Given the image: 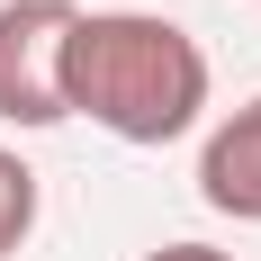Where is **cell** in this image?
<instances>
[{"instance_id": "obj_3", "label": "cell", "mask_w": 261, "mask_h": 261, "mask_svg": "<svg viewBox=\"0 0 261 261\" xmlns=\"http://www.w3.org/2000/svg\"><path fill=\"white\" fill-rule=\"evenodd\" d=\"M198 198L234 225H261V90L243 108H225L198 144Z\"/></svg>"}, {"instance_id": "obj_5", "label": "cell", "mask_w": 261, "mask_h": 261, "mask_svg": "<svg viewBox=\"0 0 261 261\" xmlns=\"http://www.w3.org/2000/svg\"><path fill=\"white\" fill-rule=\"evenodd\" d=\"M144 261H234V252H216V243H153Z\"/></svg>"}, {"instance_id": "obj_4", "label": "cell", "mask_w": 261, "mask_h": 261, "mask_svg": "<svg viewBox=\"0 0 261 261\" xmlns=\"http://www.w3.org/2000/svg\"><path fill=\"white\" fill-rule=\"evenodd\" d=\"M36 216H45V189H36L27 153H9V144H0V261L36 234Z\"/></svg>"}, {"instance_id": "obj_2", "label": "cell", "mask_w": 261, "mask_h": 261, "mask_svg": "<svg viewBox=\"0 0 261 261\" xmlns=\"http://www.w3.org/2000/svg\"><path fill=\"white\" fill-rule=\"evenodd\" d=\"M81 9L72 0H0V117L9 126H63V72H72Z\"/></svg>"}, {"instance_id": "obj_1", "label": "cell", "mask_w": 261, "mask_h": 261, "mask_svg": "<svg viewBox=\"0 0 261 261\" xmlns=\"http://www.w3.org/2000/svg\"><path fill=\"white\" fill-rule=\"evenodd\" d=\"M207 90H216L207 45L180 18H153V9H81L72 72H63L72 117L108 126L117 144H180L207 117Z\"/></svg>"}]
</instances>
